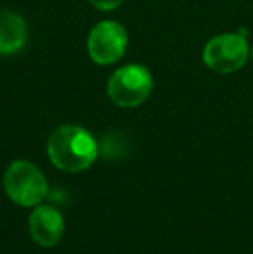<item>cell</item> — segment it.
Here are the masks:
<instances>
[{
	"instance_id": "obj_9",
	"label": "cell",
	"mask_w": 253,
	"mask_h": 254,
	"mask_svg": "<svg viewBox=\"0 0 253 254\" xmlns=\"http://www.w3.org/2000/svg\"><path fill=\"white\" fill-rule=\"evenodd\" d=\"M252 57H253V49H252Z\"/></svg>"
},
{
	"instance_id": "obj_5",
	"label": "cell",
	"mask_w": 253,
	"mask_h": 254,
	"mask_svg": "<svg viewBox=\"0 0 253 254\" xmlns=\"http://www.w3.org/2000/svg\"><path fill=\"white\" fill-rule=\"evenodd\" d=\"M128 37L125 28L116 21H101L92 28L90 35L87 40L88 56L94 63L101 66H108L120 57L127 51Z\"/></svg>"
},
{
	"instance_id": "obj_1",
	"label": "cell",
	"mask_w": 253,
	"mask_h": 254,
	"mask_svg": "<svg viewBox=\"0 0 253 254\" xmlns=\"http://www.w3.org/2000/svg\"><path fill=\"white\" fill-rule=\"evenodd\" d=\"M47 152L54 166L63 171L77 173V171L87 170L94 163L99 152V145L85 128L66 125L51 135Z\"/></svg>"
},
{
	"instance_id": "obj_6",
	"label": "cell",
	"mask_w": 253,
	"mask_h": 254,
	"mask_svg": "<svg viewBox=\"0 0 253 254\" xmlns=\"http://www.w3.org/2000/svg\"><path fill=\"white\" fill-rule=\"evenodd\" d=\"M64 220L56 207L38 206L30 216V234L42 248H52L63 237Z\"/></svg>"
},
{
	"instance_id": "obj_3",
	"label": "cell",
	"mask_w": 253,
	"mask_h": 254,
	"mask_svg": "<svg viewBox=\"0 0 253 254\" xmlns=\"http://www.w3.org/2000/svg\"><path fill=\"white\" fill-rule=\"evenodd\" d=\"M153 76L144 66L127 64L116 69L108 80V95L116 106L135 107L149 97Z\"/></svg>"
},
{
	"instance_id": "obj_7",
	"label": "cell",
	"mask_w": 253,
	"mask_h": 254,
	"mask_svg": "<svg viewBox=\"0 0 253 254\" xmlns=\"http://www.w3.org/2000/svg\"><path fill=\"white\" fill-rule=\"evenodd\" d=\"M28 38L26 23L12 10H0V54L10 56L24 47Z\"/></svg>"
},
{
	"instance_id": "obj_4",
	"label": "cell",
	"mask_w": 253,
	"mask_h": 254,
	"mask_svg": "<svg viewBox=\"0 0 253 254\" xmlns=\"http://www.w3.org/2000/svg\"><path fill=\"white\" fill-rule=\"evenodd\" d=\"M248 42L240 33H224L212 38L203 49V63L217 73H234L248 59Z\"/></svg>"
},
{
	"instance_id": "obj_8",
	"label": "cell",
	"mask_w": 253,
	"mask_h": 254,
	"mask_svg": "<svg viewBox=\"0 0 253 254\" xmlns=\"http://www.w3.org/2000/svg\"><path fill=\"white\" fill-rule=\"evenodd\" d=\"M95 9L101 10H113L116 7H120L123 3V0H88Z\"/></svg>"
},
{
	"instance_id": "obj_2",
	"label": "cell",
	"mask_w": 253,
	"mask_h": 254,
	"mask_svg": "<svg viewBox=\"0 0 253 254\" xmlns=\"http://www.w3.org/2000/svg\"><path fill=\"white\" fill-rule=\"evenodd\" d=\"M3 187L12 202L30 207L47 195V182L42 171L28 161H14L3 175Z\"/></svg>"
}]
</instances>
